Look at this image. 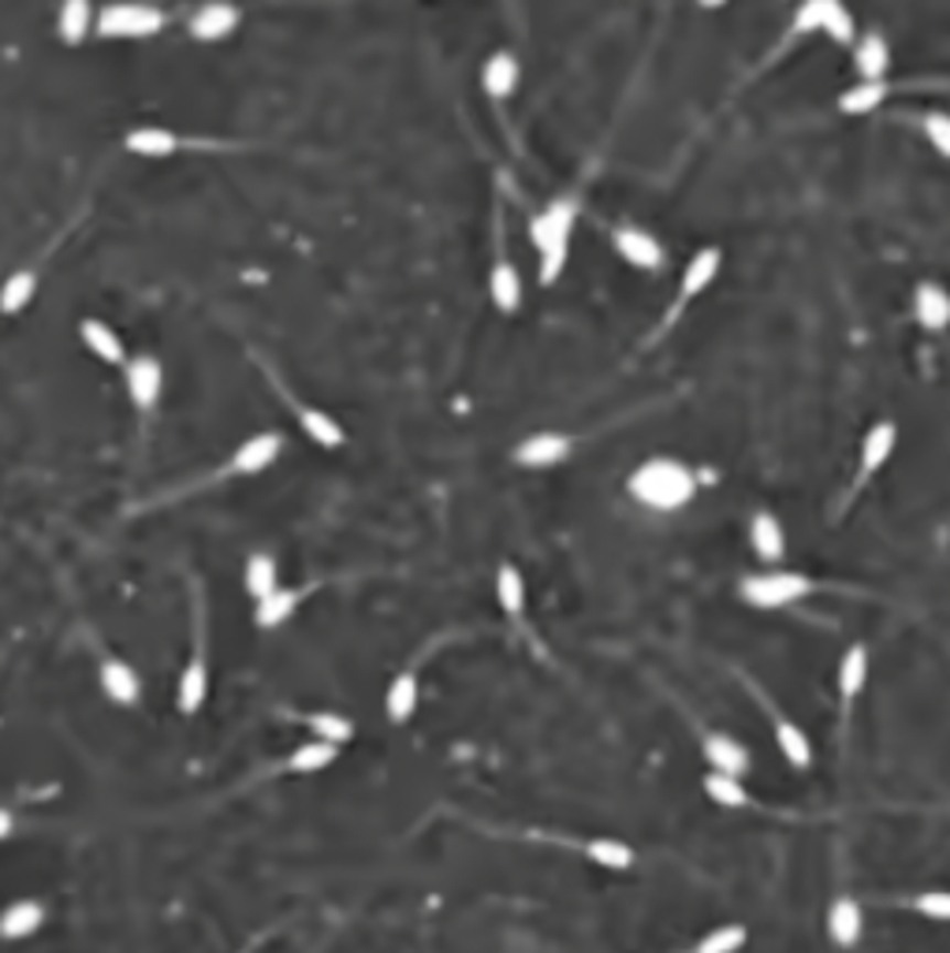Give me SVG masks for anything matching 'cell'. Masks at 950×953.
Wrapping results in <instances>:
<instances>
[{
    "mask_svg": "<svg viewBox=\"0 0 950 953\" xmlns=\"http://www.w3.org/2000/svg\"><path fill=\"white\" fill-rule=\"evenodd\" d=\"M630 496L649 510H679L698 496V477L674 458H649L626 480Z\"/></svg>",
    "mask_w": 950,
    "mask_h": 953,
    "instance_id": "1",
    "label": "cell"
},
{
    "mask_svg": "<svg viewBox=\"0 0 950 953\" xmlns=\"http://www.w3.org/2000/svg\"><path fill=\"white\" fill-rule=\"evenodd\" d=\"M574 220H577V202L574 198H560L552 202L548 209H541L533 216L530 224V239L537 253H541V283L560 280L563 264H566V253H571V231H574Z\"/></svg>",
    "mask_w": 950,
    "mask_h": 953,
    "instance_id": "2",
    "label": "cell"
},
{
    "mask_svg": "<svg viewBox=\"0 0 950 953\" xmlns=\"http://www.w3.org/2000/svg\"><path fill=\"white\" fill-rule=\"evenodd\" d=\"M164 26L161 8L150 4H109L94 19V34L109 42H131V37H153Z\"/></svg>",
    "mask_w": 950,
    "mask_h": 953,
    "instance_id": "3",
    "label": "cell"
},
{
    "mask_svg": "<svg viewBox=\"0 0 950 953\" xmlns=\"http://www.w3.org/2000/svg\"><path fill=\"white\" fill-rule=\"evenodd\" d=\"M809 577L795 574V570H768V574H753L742 582V600L760 607V611H771V607H787L809 596Z\"/></svg>",
    "mask_w": 950,
    "mask_h": 953,
    "instance_id": "4",
    "label": "cell"
},
{
    "mask_svg": "<svg viewBox=\"0 0 950 953\" xmlns=\"http://www.w3.org/2000/svg\"><path fill=\"white\" fill-rule=\"evenodd\" d=\"M280 451H283V436H280V432H258V436L242 440V444L231 451L228 474H239V477L266 474L272 462L280 458Z\"/></svg>",
    "mask_w": 950,
    "mask_h": 953,
    "instance_id": "5",
    "label": "cell"
},
{
    "mask_svg": "<svg viewBox=\"0 0 950 953\" xmlns=\"http://www.w3.org/2000/svg\"><path fill=\"white\" fill-rule=\"evenodd\" d=\"M123 385H127V399L134 402L139 410H153L161 402V388H164V369L161 361L150 358V354H139L123 366Z\"/></svg>",
    "mask_w": 950,
    "mask_h": 953,
    "instance_id": "6",
    "label": "cell"
},
{
    "mask_svg": "<svg viewBox=\"0 0 950 953\" xmlns=\"http://www.w3.org/2000/svg\"><path fill=\"white\" fill-rule=\"evenodd\" d=\"M571 455V436L563 432H533L515 447V462L526 469H548Z\"/></svg>",
    "mask_w": 950,
    "mask_h": 953,
    "instance_id": "7",
    "label": "cell"
},
{
    "mask_svg": "<svg viewBox=\"0 0 950 953\" xmlns=\"http://www.w3.org/2000/svg\"><path fill=\"white\" fill-rule=\"evenodd\" d=\"M861 935H865V912H861V906L850 894H839L828 906V939L835 942V946L850 950V946H857Z\"/></svg>",
    "mask_w": 950,
    "mask_h": 953,
    "instance_id": "8",
    "label": "cell"
},
{
    "mask_svg": "<svg viewBox=\"0 0 950 953\" xmlns=\"http://www.w3.org/2000/svg\"><path fill=\"white\" fill-rule=\"evenodd\" d=\"M615 253H619L626 264L645 269V272H656L663 264L660 239H652V235L641 231V228H619V231H615Z\"/></svg>",
    "mask_w": 950,
    "mask_h": 953,
    "instance_id": "9",
    "label": "cell"
},
{
    "mask_svg": "<svg viewBox=\"0 0 950 953\" xmlns=\"http://www.w3.org/2000/svg\"><path fill=\"white\" fill-rule=\"evenodd\" d=\"M704 760H709L712 771L734 775V779H742L749 771V749L738 738H731V734H709L704 738Z\"/></svg>",
    "mask_w": 950,
    "mask_h": 953,
    "instance_id": "10",
    "label": "cell"
},
{
    "mask_svg": "<svg viewBox=\"0 0 950 953\" xmlns=\"http://www.w3.org/2000/svg\"><path fill=\"white\" fill-rule=\"evenodd\" d=\"M898 444V429L895 421H879V425L868 429V436L861 440V466H857V485H865L868 477L876 474L879 466L890 458V451Z\"/></svg>",
    "mask_w": 950,
    "mask_h": 953,
    "instance_id": "11",
    "label": "cell"
},
{
    "mask_svg": "<svg viewBox=\"0 0 950 953\" xmlns=\"http://www.w3.org/2000/svg\"><path fill=\"white\" fill-rule=\"evenodd\" d=\"M749 544L760 563H768V566L782 563V555H787V537H782L779 518L768 515V510H757L749 522Z\"/></svg>",
    "mask_w": 950,
    "mask_h": 953,
    "instance_id": "12",
    "label": "cell"
},
{
    "mask_svg": "<svg viewBox=\"0 0 950 953\" xmlns=\"http://www.w3.org/2000/svg\"><path fill=\"white\" fill-rule=\"evenodd\" d=\"M720 261H723V253L716 250V247H709V250H701V253H693V261L685 264L682 269V283H679V306L674 310H682V306H690L693 299H698V294L709 288L712 280H716V272H720Z\"/></svg>",
    "mask_w": 950,
    "mask_h": 953,
    "instance_id": "13",
    "label": "cell"
},
{
    "mask_svg": "<svg viewBox=\"0 0 950 953\" xmlns=\"http://www.w3.org/2000/svg\"><path fill=\"white\" fill-rule=\"evenodd\" d=\"M78 336H83L86 350L94 354V358H101L105 366H127V350H123V339L116 336V332L109 328L105 321L97 317H86L83 324H78Z\"/></svg>",
    "mask_w": 950,
    "mask_h": 953,
    "instance_id": "14",
    "label": "cell"
},
{
    "mask_svg": "<svg viewBox=\"0 0 950 953\" xmlns=\"http://www.w3.org/2000/svg\"><path fill=\"white\" fill-rule=\"evenodd\" d=\"M239 23V8L231 4H202L198 12L191 15V37L194 42H220L228 37Z\"/></svg>",
    "mask_w": 950,
    "mask_h": 953,
    "instance_id": "15",
    "label": "cell"
},
{
    "mask_svg": "<svg viewBox=\"0 0 950 953\" xmlns=\"http://www.w3.org/2000/svg\"><path fill=\"white\" fill-rule=\"evenodd\" d=\"M854 67L861 75V83H884V75L890 72V48L879 31H868L854 48Z\"/></svg>",
    "mask_w": 950,
    "mask_h": 953,
    "instance_id": "16",
    "label": "cell"
},
{
    "mask_svg": "<svg viewBox=\"0 0 950 953\" xmlns=\"http://www.w3.org/2000/svg\"><path fill=\"white\" fill-rule=\"evenodd\" d=\"M45 923V906L42 901H12L4 912H0V939L8 942H19V939H31L37 928Z\"/></svg>",
    "mask_w": 950,
    "mask_h": 953,
    "instance_id": "17",
    "label": "cell"
},
{
    "mask_svg": "<svg viewBox=\"0 0 950 953\" xmlns=\"http://www.w3.org/2000/svg\"><path fill=\"white\" fill-rule=\"evenodd\" d=\"M518 78H522V67H518L511 53L488 56L485 67H482V86H485L488 97H496V101H507V97L515 94Z\"/></svg>",
    "mask_w": 950,
    "mask_h": 953,
    "instance_id": "18",
    "label": "cell"
},
{
    "mask_svg": "<svg viewBox=\"0 0 950 953\" xmlns=\"http://www.w3.org/2000/svg\"><path fill=\"white\" fill-rule=\"evenodd\" d=\"M914 310H917L920 328L943 332L950 324V294L939 288V283H920L914 291Z\"/></svg>",
    "mask_w": 950,
    "mask_h": 953,
    "instance_id": "19",
    "label": "cell"
},
{
    "mask_svg": "<svg viewBox=\"0 0 950 953\" xmlns=\"http://www.w3.org/2000/svg\"><path fill=\"white\" fill-rule=\"evenodd\" d=\"M295 414H299L302 432H306V436H310L317 447L336 451V447L347 444V432H343L339 421L332 418V414H325V410H317V407H299Z\"/></svg>",
    "mask_w": 950,
    "mask_h": 953,
    "instance_id": "20",
    "label": "cell"
},
{
    "mask_svg": "<svg viewBox=\"0 0 950 953\" xmlns=\"http://www.w3.org/2000/svg\"><path fill=\"white\" fill-rule=\"evenodd\" d=\"M101 690L116 704H134V701H139V693H142V682H139V674H134L131 663L105 660L101 663Z\"/></svg>",
    "mask_w": 950,
    "mask_h": 953,
    "instance_id": "21",
    "label": "cell"
},
{
    "mask_svg": "<svg viewBox=\"0 0 950 953\" xmlns=\"http://www.w3.org/2000/svg\"><path fill=\"white\" fill-rule=\"evenodd\" d=\"M488 294H493L499 313H515L522 306V277H518V269L507 258L496 261L493 277H488Z\"/></svg>",
    "mask_w": 950,
    "mask_h": 953,
    "instance_id": "22",
    "label": "cell"
},
{
    "mask_svg": "<svg viewBox=\"0 0 950 953\" xmlns=\"http://www.w3.org/2000/svg\"><path fill=\"white\" fill-rule=\"evenodd\" d=\"M205 693H209V667H205L202 652H194V660L187 663V671L180 674V693H175L180 712L194 715L205 704Z\"/></svg>",
    "mask_w": 950,
    "mask_h": 953,
    "instance_id": "23",
    "label": "cell"
},
{
    "mask_svg": "<svg viewBox=\"0 0 950 953\" xmlns=\"http://www.w3.org/2000/svg\"><path fill=\"white\" fill-rule=\"evenodd\" d=\"M299 600H302L299 588H277V593L266 596V600H258V607H253V622H258L261 630H277V626H288L291 615H295Z\"/></svg>",
    "mask_w": 950,
    "mask_h": 953,
    "instance_id": "24",
    "label": "cell"
},
{
    "mask_svg": "<svg viewBox=\"0 0 950 953\" xmlns=\"http://www.w3.org/2000/svg\"><path fill=\"white\" fill-rule=\"evenodd\" d=\"M123 145H127V153L150 156V161H156V156L180 153V139H175L172 131H164V127H139V131L127 134Z\"/></svg>",
    "mask_w": 950,
    "mask_h": 953,
    "instance_id": "25",
    "label": "cell"
},
{
    "mask_svg": "<svg viewBox=\"0 0 950 953\" xmlns=\"http://www.w3.org/2000/svg\"><path fill=\"white\" fill-rule=\"evenodd\" d=\"M418 707V678L403 671L388 682V693H385V715L388 723H407Z\"/></svg>",
    "mask_w": 950,
    "mask_h": 953,
    "instance_id": "26",
    "label": "cell"
},
{
    "mask_svg": "<svg viewBox=\"0 0 950 953\" xmlns=\"http://www.w3.org/2000/svg\"><path fill=\"white\" fill-rule=\"evenodd\" d=\"M242 588L253 596V600H266L280 588V570H277V559L258 552L247 559V570H242Z\"/></svg>",
    "mask_w": 950,
    "mask_h": 953,
    "instance_id": "27",
    "label": "cell"
},
{
    "mask_svg": "<svg viewBox=\"0 0 950 953\" xmlns=\"http://www.w3.org/2000/svg\"><path fill=\"white\" fill-rule=\"evenodd\" d=\"M865 682H868V652H865V645H850V652L842 656V667H839L842 704L854 701V696L865 690Z\"/></svg>",
    "mask_w": 950,
    "mask_h": 953,
    "instance_id": "28",
    "label": "cell"
},
{
    "mask_svg": "<svg viewBox=\"0 0 950 953\" xmlns=\"http://www.w3.org/2000/svg\"><path fill=\"white\" fill-rule=\"evenodd\" d=\"M746 939H749L746 923H720V928L704 931L685 953H738L746 946Z\"/></svg>",
    "mask_w": 950,
    "mask_h": 953,
    "instance_id": "29",
    "label": "cell"
},
{
    "mask_svg": "<svg viewBox=\"0 0 950 953\" xmlns=\"http://www.w3.org/2000/svg\"><path fill=\"white\" fill-rule=\"evenodd\" d=\"M776 745L795 771H806L812 764V745L806 734H801V726H795L790 719H776Z\"/></svg>",
    "mask_w": 950,
    "mask_h": 953,
    "instance_id": "30",
    "label": "cell"
},
{
    "mask_svg": "<svg viewBox=\"0 0 950 953\" xmlns=\"http://www.w3.org/2000/svg\"><path fill=\"white\" fill-rule=\"evenodd\" d=\"M94 8L83 4V0H72V4L61 8V15H56V34H61L64 45H78L86 34L94 31Z\"/></svg>",
    "mask_w": 950,
    "mask_h": 953,
    "instance_id": "31",
    "label": "cell"
},
{
    "mask_svg": "<svg viewBox=\"0 0 950 953\" xmlns=\"http://www.w3.org/2000/svg\"><path fill=\"white\" fill-rule=\"evenodd\" d=\"M496 600L504 607V615H511V618L526 611V582H522V574H518V566L504 563L496 570Z\"/></svg>",
    "mask_w": 950,
    "mask_h": 953,
    "instance_id": "32",
    "label": "cell"
},
{
    "mask_svg": "<svg viewBox=\"0 0 950 953\" xmlns=\"http://www.w3.org/2000/svg\"><path fill=\"white\" fill-rule=\"evenodd\" d=\"M339 756V749L336 745H328V741H302L295 752L288 756V771H295V775H313V771H325L332 760H336Z\"/></svg>",
    "mask_w": 950,
    "mask_h": 953,
    "instance_id": "33",
    "label": "cell"
},
{
    "mask_svg": "<svg viewBox=\"0 0 950 953\" xmlns=\"http://www.w3.org/2000/svg\"><path fill=\"white\" fill-rule=\"evenodd\" d=\"M704 793H709L712 804H720V809H746L749 804L746 786H742V779H734V775L709 771L704 775Z\"/></svg>",
    "mask_w": 950,
    "mask_h": 953,
    "instance_id": "34",
    "label": "cell"
},
{
    "mask_svg": "<svg viewBox=\"0 0 950 953\" xmlns=\"http://www.w3.org/2000/svg\"><path fill=\"white\" fill-rule=\"evenodd\" d=\"M585 857H590L593 864H601V868H608V871L634 868V849L626 846V842H619V838H593V842H585Z\"/></svg>",
    "mask_w": 950,
    "mask_h": 953,
    "instance_id": "35",
    "label": "cell"
},
{
    "mask_svg": "<svg viewBox=\"0 0 950 953\" xmlns=\"http://www.w3.org/2000/svg\"><path fill=\"white\" fill-rule=\"evenodd\" d=\"M34 291H37V277L31 269L8 277L4 288H0V313H23L26 306H31Z\"/></svg>",
    "mask_w": 950,
    "mask_h": 953,
    "instance_id": "36",
    "label": "cell"
},
{
    "mask_svg": "<svg viewBox=\"0 0 950 953\" xmlns=\"http://www.w3.org/2000/svg\"><path fill=\"white\" fill-rule=\"evenodd\" d=\"M306 726H310L313 738L336 745V749L343 741H350V734H355V726H350L347 715H336V712H313L306 719Z\"/></svg>",
    "mask_w": 950,
    "mask_h": 953,
    "instance_id": "37",
    "label": "cell"
},
{
    "mask_svg": "<svg viewBox=\"0 0 950 953\" xmlns=\"http://www.w3.org/2000/svg\"><path fill=\"white\" fill-rule=\"evenodd\" d=\"M884 97H887V83H857L854 90H846L839 97V108L846 116H865L884 105Z\"/></svg>",
    "mask_w": 950,
    "mask_h": 953,
    "instance_id": "38",
    "label": "cell"
},
{
    "mask_svg": "<svg viewBox=\"0 0 950 953\" xmlns=\"http://www.w3.org/2000/svg\"><path fill=\"white\" fill-rule=\"evenodd\" d=\"M820 31L835 37L839 45H850L854 42V15L846 12V8L839 4V0H824V15H820Z\"/></svg>",
    "mask_w": 950,
    "mask_h": 953,
    "instance_id": "39",
    "label": "cell"
},
{
    "mask_svg": "<svg viewBox=\"0 0 950 953\" xmlns=\"http://www.w3.org/2000/svg\"><path fill=\"white\" fill-rule=\"evenodd\" d=\"M909 909L920 912L925 920L950 923V890H925L917 898H909Z\"/></svg>",
    "mask_w": 950,
    "mask_h": 953,
    "instance_id": "40",
    "label": "cell"
},
{
    "mask_svg": "<svg viewBox=\"0 0 950 953\" xmlns=\"http://www.w3.org/2000/svg\"><path fill=\"white\" fill-rule=\"evenodd\" d=\"M925 134L939 153L950 156V116H943V112L925 116Z\"/></svg>",
    "mask_w": 950,
    "mask_h": 953,
    "instance_id": "41",
    "label": "cell"
},
{
    "mask_svg": "<svg viewBox=\"0 0 950 953\" xmlns=\"http://www.w3.org/2000/svg\"><path fill=\"white\" fill-rule=\"evenodd\" d=\"M820 15H824V0H812V4L798 8V15H795V31H798V34H812V31H820Z\"/></svg>",
    "mask_w": 950,
    "mask_h": 953,
    "instance_id": "42",
    "label": "cell"
},
{
    "mask_svg": "<svg viewBox=\"0 0 950 953\" xmlns=\"http://www.w3.org/2000/svg\"><path fill=\"white\" fill-rule=\"evenodd\" d=\"M12 831H15V815L8 812V809H0V842H4Z\"/></svg>",
    "mask_w": 950,
    "mask_h": 953,
    "instance_id": "43",
    "label": "cell"
}]
</instances>
